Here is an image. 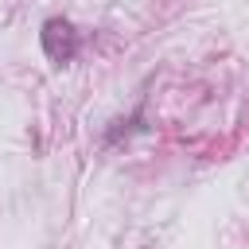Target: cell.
Segmentation results:
<instances>
[{"instance_id":"1","label":"cell","mask_w":249,"mask_h":249,"mask_svg":"<svg viewBox=\"0 0 249 249\" xmlns=\"http://www.w3.org/2000/svg\"><path fill=\"white\" fill-rule=\"evenodd\" d=\"M43 51H47V58L51 62H70L74 54H78V35H74V27L66 23V19H47L43 23Z\"/></svg>"}]
</instances>
